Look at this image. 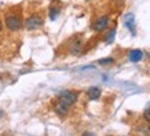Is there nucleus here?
<instances>
[{"mask_svg":"<svg viewBox=\"0 0 150 136\" xmlns=\"http://www.w3.org/2000/svg\"><path fill=\"white\" fill-rule=\"evenodd\" d=\"M58 14H59V8H57V7H50V18L52 19V21L57 19Z\"/></svg>","mask_w":150,"mask_h":136,"instance_id":"10","label":"nucleus"},{"mask_svg":"<svg viewBox=\"0 0 150 136\" xmlns=\"http://www.w3.org/2000/svg\"><path fill=\"white\" fill-rule=\"evenodd\" d=\"M54 110H55V113L58 114L59 117H65V116L68 114V111H69V106L66 103H64V102L58 100V102L54 104Z\"/></svg>","mask_w":150,"mask_h":136,"instance_id":"7","label":"nucleus"},{"mask_svg":"<svg viewBox=\"0 0 150 136\" xmlns=\"http://www.w3.org/2000/svg\"><path fill=\"white\" fill-rule=\"evenodd\" d=\"M114 62V59L113 58H102L98 61V63L102 65V66H105V65H110V63H113Z\"/></svg>","mask_w":150,"mask_h":136,"instance_id":"11","label":"nucleus"},{"mask_svg":"<svg viewBox=\"0 0 150 136\" xmlns=\"http://www.w3.org/2000/svg\"><path fill=\"white\" fill-rule=\"evenodd\" d=\"M0 117H3V111L1 110H0Z\"/></svg>","mask_w":150,"mask_h":136,"instance_id":"15","label":"nucleus"},{"mask_svg":"<svg viewBox=\"0 0 150 136\" xmlns=\"http://www.w3.org/2000/svg\"><path fill=\"white\" fill-rule=\"evenodd\" d=\"M6 25H7V27H8L10 30L15 32V30H19V29H21L22 21L19 18V15H17V14H8V15L6 17Z\"/></svg>","mask_w":150,"mask_h":136,"instance_id":"1","label":"nucleus"},{"mask_svg":"<svg viewBox=\"0 0 150 136\" xmlns=\"http://www.w3.org/2000/svg\"><path fill=\"white\" fill-rule=\"evenodd\" d=\"M87 95H88L90 99L96 100V99H99V96L102 95V91H100L99 87H91V88H88V91H87Z\"/></svg>","mask_w":150,"mask_h":136,"instance_id":"8","label":"nucleus"},{"mask_svg":"<svg viewBox=\"0 0 150 136\" xmlns=\"http://www.w3.org/2000/svg\"><path fill=\"white\" fill-rule=\"evenodd\" d=\"M108 26H109V17H106V15L99 17L94 22V30H96V32H103Z\"/></svg>","mask_w":150,"mask_h":136,"instance_id":"4","label":"nucleus"},{"mask_svg":"<svg viewBox=\"0 0 150 136\" xmlns=\"http://www.w3.org/2000/svg\"><path fill=\"white\" fill-rule=\"evenodd\" d=\"M69 51H70V54H73V55H79L83 51V40H80V39L72 40L70 47H69Z\"/></svg>","mask_w":150,"mask_h":136,"instance_id":"6","label":"nucleus"},{"mask_svg":"<svg viewBox=\"0 0 150 136\" xmlns=\"http://www.w3.org/2000/svg\"><path fill=\"white\" fill-rule=\"evenodd\" d=\"M58 100L66 103L68 106H72L77 102V92L74 91H62L58 95Z\"/></svg>","mask_w":150,"mask_h":136,"instance_id":"3","label":"nucleus"},{"mask_svg":"<svg viewBox=\"0 0 150 136\" xmlns=\"http://www.w3.org/2000/svg\"><path fill=\"white\" fill-rule=\"evenodd\" d=\"M1 29H3V25H1V21H0V32H1Z\"/></svg>","mask_w":150,"mask_h":136,"instance_id":"14","label":"nucleus"},{"mask_svg":"<svg viewBox=\"0 0 150 136\" xmlns=\"http://www.w3.org/2000/svg\"><path fill=\"white\" fill-rule=\"evenodd\" d=\"M114 35H116V29H112V32H110L109 36H108V43H112V41H113Z\"/></svg>","mask_w":150,"mask_h":136,"instance_id":"13","label":"nucleus"},{"mask_svg":"<svg viewBox=\"0 0 150 136\" xmlns=\"http://www.w3.org/2000/svg\"><path fill=\"white\" fill-rule=\"evenodd\" d=\"M43 22L44 21H43V17H41L40 14H33V15H30L26 19L25 26H26L28 30H35V29H39L43 25Z\"/></svg>","mask_w":150,"mask_h":136,"instance_id":"2","label":"nucleus"},{"mask_svg":"<svg viewBox=\"0 0 150 136\" xmlns=\"http://www.w3.org/2000/svg\"><path fill=\"white\" fill-rule=\"evenodd\" d=\"M124 23H125V26L127 29H129V32L135 36V33H137V27H135V17H134V14H127L125 17H124Z\"/></svg>","mask_w":150,"mask_h":136,"instance_id":"5","label":"nucleus"},{"mask_svg":"<svg viewBox=\"0 0 150 136\" xmlns=\"http://www.w3.org/2000/svg\"><path fill=\"white\" fill-rule=\"evenodd\" d=\"M143 118H145L147 123H150V106L145 110V113H143Z\"/></svg>","mask_w":150,"mask_h":136,"instance_id":"12","label":"nucleus"},{"mask_svg":"<svg viewBox=\"0 0 150 136\" xmlns=\"http://www.w3.org/2000/svg\"><path fill=\"white\" fill-rule=\"evenodd\" d=\"M142 58H143V52L141 50H132L129 52V59H131V62H134V63L139 62Z\"/></svg>","mask_w":150,"mask_h":136,"instance_id":"9","label":"nucleus"}]
</instances>
